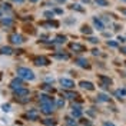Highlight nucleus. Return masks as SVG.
Returning a JSON list of instances; mask_svg holds the SVG:
<instances>
[{
	"label": "nucleus",
	"instance_id": "1",
	"mask_svg": "<svg viewBox=\"0 0 126 126\" xmlns=\"http://www.w3.org/2000/svg\"><path fill=\"white\" fill-rule=\"evenodd\" d=\"M17 76L24 80H34V73L29 67H17Z\"/></svg>",
	"mask_w": 126,
	"mask_h": 126
},
{
	"label": "nucleus",
	"instance_id": "2",
	"mask_svg": "<svg viewBox=\"0 0 126 126\" xmlns=\"http://www.w3.org/2000/svg\"><path fill=\"white\" fill-rule=\"evenodd\" d=\"M40 106H50L55 108V99L49 94H42L40 96Z\"/></svg>",
	"mask_w": 126,
	"mask_h": 126
},
{
	"label": "nucleus",
	"instance_id": "3",
	"mask_svg": "<svg viewBox=\"0 0 126 126\" xmlns=\"http://www.w3.org/2000/svg\"><path fill=\"white\" fill-rule=\"evenodd\" d=\"M59 82H60V85H62L64 89H73V87H75V82H73V80H70V79L62 78Z\"/></svg>",
	"mask_w": 126,
	"mask_h": 126
},
{
	"label": "nucleus",
	"instance_id": "4",
	"mask_svg": "<svg viewBox=\"0 0 126 126\" xmlns=\"http://www.w3.org/2000/svg\"><path fill=\"white\" fill-rule=\"evenodd\" d=\"M9 40H10V43H13V45H22V43H23V37H22L20 34H17V33L10 34Z\"/></svg>",
	"mask_w": 126,
	"mask_h": 126
},
{
	"label": "nucleus",
	"instance_id": "5",
	"mask_svg": "<svg viewBox=\"0 0 126 126\" xmlns=\"http://www.w3.org/2000/svg\"><path fill=\"white\" fill-rule=\"evenodd\" d=\"M15 94L17 97H26V96H29V89H26V87H19V89H16L15 90Z\"/></svg>",
	"mask_w": 126,
	"mask_h": 126
},
{
	"label": "nucleus",
	"instance_id": "6",
	"mask_svg": "<svg viewBox=\"0 0 126 126\" xmlns=\"http://www.w3.org/2000/svg\"><path fill=\"white\" fill-rule=\"evenodd\" d=\"M82 113H83V110H82V106H80V105H73V106H72V115H73L75 118H80Z\"/></svg>",
	"mask_w": 126,
	"mask_h": 126
},
{
	"label": "nucleus",
	"instance_id": "7",
	"mask_svg": "<svg viewBox=\"0 0 126 126\" xmlns=\"http://www.w3.org/2000/svg\"><path fill=\"white\" fill-rule=\"evenodd\" d=\"M23 86V80H22V78H17V79H13L12 82H10V87L13 89V90H16V89H19V87Z\"/></svg>",
	"mask_w": 126,
	"mask_h": 126
},
{
	"label": "nucleus",
	"instance_id": "8",
	"mask_svg": "<svg viewBox=\"0 0 126 126\" xmlns=\"http://www.w3.org/2000/svg\"><path fill=\"white\" fill-rule=\"evenodd\" d=\"M79 86L82 87V89H86V90H94V85L90 83V82H86V80H82L79 83Z\"/></svg>",
	"mask_w": 126,
	"mask_h": 126
},
{
	"label": "nucleus",
	"instance_id": "9",
	"mask_svg": "<svg viewBox=\"0 0 126 126\" xmlns=\"http://www.w3.org/2000/svg\"><path fill=\"white\" fill-rule=\"evenodd\" d=\"M34 64L36 66H46V64H49V60L46 57H43V56H39V57L34 59Z\"/></svg>",
	"mask_w": 126,
	"mask_h": 126
},
{
	"label": "nucleus",
	"instance_id": "10",
	"mask_svg": "<svg viewBox=\"0 0 126 126\" xmlns=\"http://www.w3.org/2000/svg\"><path fill=\"white\" fill-rule=\"evenodd\" d=\"M92 20H93V24H94V27H96L97 30H100V32H102L103 29H105V24H103L102 22H100V20L97 19V17H93Z\"/></svg>",
	"mask_w": 126,
	"mask_h": 126
},
{
	"label": "nucleus",
	"instance_id": "11",
	"mask_svg": "<svg viewBox=\"0 0 126 126\" xmlns=\"http://www.w3.org/2000/svg\"><path fill=\"white\" fill-rule=\"evenodd\" d=\"M27 118L30 119V120H37V118H39L37 110H29L27 112Z\"/></svg>",
	"mask_w": 126,
	"mask_h": 126
},
{
	"label": "nucleus",
	"instance_id": "12",
	"mask_svg": "<svg viewBox=\"0 0 126 126\" xmlns=\"http://www.w3.org/2000/svg\"><path fill=\"white\" fill-rule=\"evenodd\" d=\"M76 64L80 66V67H89V62H87L86 59H78L76 60Z\"/></svg>",
	"mask_w": 126,
	"mask_h": 126
},
{
	"label": "nucleus",
	"instance_id": "13",
	"mask_svg": "<svg viewBox=\"0 0 126 126\" xmlns=\"http://www.w3.org/2000/svg\"><path fill=\"white\" fill-rule=\"evenodd\" d=\"M72 49H73L75 52H83V50H85V47L82 46V45H79V43H73V45H72Z\"/></svg>",
	"mask_w": 126,
	"mask_h": 126
},
{
	"label": "nucleus",
	"instance_id": "14",
	"mask_svg": "<svg viewBox=\"0 0 126 126\" xmlns=\"http://www.w3.org/2000/svg\"><path fill=\"white\" fill-rule=\"evenodd\" d=\"M94 3H96L97 6H100V7H106V6H109V1H108V0H94Z\"/></svg>",
	"mask_w": 126,
	"mask_h": 126
},
{
	"label": "nucleus",
	"instance_id": "15",
	"mask_svg": "<svg viewBox=\"0 0 126 126\" xmlns=\"http://www.w3.org/2000/svg\"><path fill=\"white\" fill-rule=\"evenodd\" d=\"M0 53H3V55H12V53H13V50H12V49H10V47H1V49H0Z\"/></svg>",
	"mask_w": 126,
	"mask_h": 126
},
{
	"label": "nucleus",
	"instance_id": "16",
	"mask_svg": "<svg viewBox=\"0 0 126 126\" xmlns=\"http://www.w3.org/2000/svg\"><path fill=\"white\" fill-rule=\"evenodd\" d=\"M108 100H109V97L106 94H103V93L97 94V102H108Z\"/></svg>",
	"mask_w": 126,
	"mask_h": 126
},
{
	"label": "nucleus",
	"instance_id": "17",
	"mask_svg": "<svg viewBox=\"0 0 126 126\" xmlns=\"http://www.w3.org/2000/svg\"><path fill=\"white\" fill-rule=\"evenodd\" d=\"M42 112L46 113V115H50L53 112V108H50V106H42Z\"/></svg>",
	"mask_w": 126,
	"mask_h": 126
},
{
	"label": "nucleus",
	"instance_id": "18",
	"mask_svg": "<svg viewBox=\"0 0 126 126\" xmlns=\"http://www.w3.org/2000/svg\"><path fill=\"white\" fill-rule=\"evenodd\" d=\"M82 33H83V34H90V33H92V27L83 26V27H82Z\"/></svg>",
	"mask_w": 126,
	"mask_h": 126
},
{
	"label": "nucleus",
	"instance_id": "19",
	"mask_svg": "<svg viewBox=\"0 0 126 126\" xmlns=\"http://www.w3.org/2000/svg\"><path fill=\"white\" fill-rule=\"evenodd\" d=\"M126 94V90H116L115 92V96L118 97V99H120V96H125Z\"/></svg>",
	"mask_w": 126,
	"mask_h": 126
},
{
	"label": "nucleus",
	"instance_id": "20",
	"mask_svg": "<svg viewBox=\"0 0 126 126\" xmlns=\"http://www.w3.org/2000/svg\"><path fill=\"white\" fill-rule=\"evenodd\" d=\"M55 57H57V59H69V55H64V53H56Z\"/></svg>",
	"mask_w": 126,
	"mask_h": 126
},
{
	"label": "nucleus",
	"instance_id": "21",
	"mask_svg": "<svg viewBox=\"0 0 126 126\" xmlns=\"http://www.w3.org/2000/svg\"><path fill=\"white\" fill-rule=\"evenodd\" d=\"M66 123H67L69 126H78V125H76V122H75V120H72L70 118H67V119H66Z\"/></svg>",
	"mask_w": 126,
	"mask_h": 126
},
{
	"label": "nucleus",
	"instance_id": "22",
	"mask_svg": "<svg viewBox=\"0 0 126 126\" xmlns=\"http://www.w3.org/2000/svg\"><path fill=\"white\" fill-rule=\"evenodd\" d=\"M56 42L57 43H64L66 42V37L64 36H59V37H56Z\"/></svg>",
	"mask_w": 126,
	"mask_h": 126
},
{
	"label": "nucleus",
	"instance_id": "23",
	"mask_svg": "<svg viewBox=\"0 0 126 126\" xmlns=\"http://www.w3.org/2000/svg\"><path fill=\"white\" fill-rule=\"evenodd\" d=\"M1 109L4 110V112H9V110H10V105H9V103H4V105L1 106Z\"/></svg>",
	"mask_w": 126,
	"mask_h": 126
},
{
	"label": "nucleus",
	"instance_id": "24",
	"mask_svg": "<svg viewBox=\"0 0 126 126\" xmlns=\"http://www.w3.org/2000/svg\"><path fill=\"white\" fill-rule=\"evenodd\" d=\"M64 94H66L69 99H75V97H76V93H69V92H64Z\"/></svg>",
	"mask_w": 126,
	"mask_h": 126
},
{
	"label": "nucleus",
	"instance_id": "25",
	"mask_svg": "<svg viewBox=\"0 0 126 126\" xmlns=\"http://www.w3.org/2000/svg\"><path fill=\"white\" fill-rule=\"evenodd\" d=\"M53 15H55L53 12H45V16H46L47 19H52V17H53Z\"/></svg>",
	"mask_w": 126,
	"mask_h": 126
},
{
	"label": "nucleus",
	"instance_id": "26",
	"mask_svg": "<svg viewBox=\"0 0 126 126\" xmlns=\"http://www.w3.org/2000/svg\"><path fill=\"white\" fill-rule=\"evenodd\" d=\"M56 105H57V108H63V106H64V100H62V99H59Z\"/></svg>",
	"mask_w": 126,
	"mask_h": 126
},
{
	"label": "nucleus",
	"instance_id": "27",
	"mask_svg": "<svg viewBox=\"0 0 126 126\" xmlns=\"http://www.w3.org/2000/svg\"><path fill=\"white\" fill-rule=\"evenodd\" d=\"M1 22H3V24H12L10 19H1Z\"/></svg>",
	"mask_w": 126,
	"mask_h": 126
},
{
	"label": "nucleus",
	"instance_id": "28",
	"mask_svg": "<svg viewBox=\"0 0 126 126\" xmlns=\"http://www.w3.org/2000/svg\"><path fill=\"white\" fill-rule=\"evenodd\" d=\"M108 45H109L110 47H116L118 46V42H108Z\"/></svg>",
	"mask_w": 126,
	"mask_h": 126
},
{
	"label": "nucleus",
	"instance_id": "29",
	"mask_svg": "<svg viewBox=\"0 0 126 126\" xmlns=\"http://www.w3.org/2000/svg\"><path fill=\"white\" fill-rule=\"evenodd\" d=\"M72 9H76V10H79V12H83V9L79 7V4H73V6H72Z\"/></svg>",
	"mask_w": 126,
	"mask_h": 126
},
{
	"label": "nucleus",
	"instance_id": "30",
	"mask_svg": "<svg viewBox=\"0 0 126 126\" xmlns=\"http://www.w3.org/2000/svg\"><path fill=\"white\" fill-rule=\"evenodd\" d=\"M89 42H90V43H97L99 39H96V37H89Z\"/></svg>",
	"mask_w": 126,
	"mask_h": 126
},
{
	"label": "nucleus",
	"instance_id": "31",
	"mask_svg": "<svg viewBox=\"0 0 126 126\" xmlns=\"http://www.w3.org/2000/svg\"><path fill=\"white\" fill-rule=\"evenodd\" d=\"M118 42H119V43H123V42H125V37H122V36H118Z\"/></svg>",
	"mask_w": 126,
	"mask_h": 126
},
{
	"label": "nucleus",
	"instance_id": "32",
	"mask_svg": "<svg viewBox=\"0 0 126 126\" xmlns=\"http://www.w3.org/2000/svg\"><path fill=\"white\" fill-rule=\"evenodd\" d=\"M103 126H115V123H112V122H105Z\"/></svg>",
	"mask_w": 126,
	"mask_h": 126
},
{
	"label": "nucleus",
	"instance_id": "33",
	"mask_svg": "<svg viewBox=\"0 0 126 126\" xmlns=\"http://www.w3.org/2000/svg\"><path fill=\"white\" fill-rule=\"evenodd\" d=\"M12 1H15V3H23L24 0H12Z\"/></svg>",
	"mask_w": 126,
	"mask_h": 126
},
{
	"label": "nucleus",
	"instance_id": "34",
	"mask_svg": "<svg viewBox=\"0 0 126 126\" xmlns=\"http://www.w3.org/2000/svg\"><path fill=\"white\" fill-rule=\"evenodd\" d=\"M120 52H122V53H125V55H126V47H122V49H120Z\"/></svg>",
	"mask_w": 126,
	"mask_h": 126
},
{
	"label": "nucleus",
	"instance_id": "35",
	"mask_svg": "<svg viewBox=\"0 0 126 126\" xmlns=\"http://www.w3.org/2000/svg\"><path fill=\"white\" fill-rule=\"evenodd\" d=\"M120 12H122V13H123V15L126 16V9H120Z\"/></svg>",
	"mask_w": 126,
	"mask_h": 126
},
{
	"label": "nucleus",
	"instance_id": "36",
	"mask_svg": "<svg viewBox=\"0 0 126 126\" xmlns=\"http://www.w3.org/2000/svg\"><path fill=\"white\" fill-rule=\"evenodd\" d=\"M29 1H32V3H36V1H37V0H29Z\"/></svg>",
	"mask_w": 126,
	"mask_h": 126
},
{
	"label": "nucleus",
	"instance_id": "37",
	"mask_svg": "<svg viewBox=\"0 0 126 126\" xmlns=\"http://www.w3.org/2000/svg\"><path fill=\"white\" fill-rule=\"evenodd\" d=\"M120 1H125V3H126V0H120Z\"/></svg>",
	"mask_w": 126,
	"mask_h": 126
},
{
	"label": "nucleus",
	"instance_id": "38",
	"mask_svg": "<svg viewBox=\"0 0 126 126\" xmlns=\"http://www.w3.org/2000/svg\"><path fill=\"white\" fill-rule=\"evenodd\" d=\"M67 126H69V125H67Z\"/></svg>",
	"mask_w": 126,
	"mask_h": 126
}]
</instances>
